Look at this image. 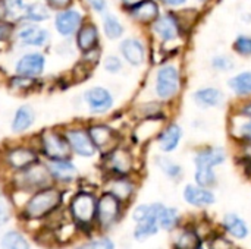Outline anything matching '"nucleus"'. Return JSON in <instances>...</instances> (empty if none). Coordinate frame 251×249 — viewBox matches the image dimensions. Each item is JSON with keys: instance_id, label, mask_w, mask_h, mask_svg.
<instances>
[{"instance_id": "obj_1", "label": "nucleus", "mask_w": 251, "mask_h": 249, "mask_svg": "<svg viewBox=\"0 0 251 249\" xmlns=\"http://www.w3.org/2000/svg\"><path fill=\"white\" fill-rule=\"evenodd\" d=\"M182 73L176 63L163 62L157 66L153 79V92L156 100L162 103H171L181 94Z\"/></svg>"}, {"instance_id": "obj_2", "label": "nucleus", "mask_w": 251, "mask_h": 249, "mask_svg": "<svg viewBox=\"0 0 251 249\" xmlns=\"http://www.w3.org/2000/svg\"><path fill=\"white\" fill-rule=\"evenodd\" d=\"M62 201H63V192L54 185L35 191L25 203L22 210V217L26 220L44 219L50 216L53 211H56L62 205Z\"/></svg>"}, {"instance_id": "obj_3", "label": "nucleus", "mask_w": 251, "mask_h": 249, "mask_svg": "<svg viewBox=\"0 0 251 249\" xmlns=\"http://www.w3.org/2000/svg\"><path fill=\"white\" fill-rule=\"evenodd\" d=\"M40 160L41 156L34 142L4 144L0 150V161L10 173L21 172Z\"/></svg>"}, {"instance_id": "obj_4", "label": "nucleus", "mask_w": 251, "mask_h": 249, "mask_svg": "<svg viewBox=\"0 0 251 249\" xmlns=\"http://www.w3.org/2000/svg\"><path fill=\"white\" fill-rule=\"evenodd\" d=\"M32 138L35 139L34 144L44 160H60L72 157L62 128H44L35 135H32Z\"/></svg>"}, {"instance_id": "obj_5", "label": "nucleus", "mask_w": 251, "mask_h": 249, "mask_svg": "<svg viewBox=\"0 0 251 249\" xmlns=\"http://www.w3.org/2000/svg\"><path fill=\"white\" fill-rule=\"evenodd\" d=\"M149 29L151 37L160 44V50H165L166 45L175 44L187 35V31L182 26L176 10L160 13L159 18L149 26Z\"/></svg>"}, {"instance_id": "obj_6", "label": "nucleus", "mask_w": 251, "mask_h": 249, "mask_svg": "<svg viewBox=\"0 0 251 249\" xmlns=\"http://www.w3.org/2000/svg\"><path fill=\"white\" fill-rule=\"evenodd\" d=\"M50 185H54L53 179L49 173L46 163L41 160L21 172L12 173V186L22 192L32 194Z\"/></svg>"}, {"instance_id": "obj_7", "label": "nucleus", "mask_w": 251, "mask_h": 249, "mask_svg": "<svg viewBox=\"0 0 251 249\" xmlns=\"http://www.w3.org/2000/svg\"><path fill=\"white\" fill-rule=\"evenodd\" d=\"M51 41V32L41 23H32L26 21L16 22L12 45L19 48H44Z\"/></svg>"}, {"instance_id": "obj_8", "label": "nucleus", "mask_w": 251, "mask_h": 249, "mask_svg": "<svg viewBox=\"0 0 251 249\" xmlns=\"http://www.w3.org/2000/svg\"><path fill=\"white\" fill-rule=\"evenodd\" d=\"M60 128L63 131L72 156L81 158H93L99 154L87 129V123H68Z\"/></svg>"}, {"instance_id": "obj_9", "label": "nucleus", "mask_w": 251, "mask_h": 249, "mask_svg": "<svg viewBox=\"0 0 251 249\" xmlns=\"http://www.w3.org/2000/svg\"><path fill=\"white\" fill-rule=\"evenodd\" d=\"M101 166L107 176H131L135 170V156L124 142L101 154Z\"/></svg>"}, {"instance_id": "obj_10", "label": "nucleus", "mask_w": 251, "mask_h": 249, "mask_svg": "<svg viewBox=\"0 0 251 249\" xmlns=\"http://www.w3.org/2000/svg\"><path fill=\"white\" fill-rule=\"evenodd\" d=\"M163 204L153 203V204H141L135 207L132 213V219L137 223V227L134 230V238L137 241H146L151 236H154L159 232V213L162 210Z\"/></svg>"}, {"instance_id": "obj_11", "label": "nucleus", "mask_w": 251, "mask_h": 249, "mask_svg": "<svg viewBox=\"0 0 251 249\" xmlns=\"http://www.w3.org/2000/svg\"><path fill=\"white\" fill-rule=\"evenodd\" d=\"M87 13L81 6H76L75 3L69 7L56 10L53 13V28L57 32L59 37L65 40L74 38L76 31L81 28L84 21L87 19Z\"/></svg>"}, {"instance_id": "obj_12", "label": "nucleus", "mask_w": 251, "mask_h": 249, "mask_svg": "<svg viewBox=\"0 0 251 249\" xmlns=\"http://www.w3.org/2000/svg\"><path fill=\"white\" fill-rule=\"evenodd\" d=\"M90 136L99 151V154H106L119 144H122V134L119 129L103 120H91L87 123Z\"/></svg>"}, {"instance_id": "obj_13", "label": "nucleus", "mask_w": 251, "mask_h": 249, "mask_svg": "<svg viewBox=\"0 0 251 249\" xmlns=\"http://www.w3.org/2000/svg\"><path fill=\"white\" fill-rule=\"evenodd\" d=\"M82 101L91 116H106L115 109V95L103 85L88 87L82 92Z\"/></svg>"}, {"instance_id": "obj_14", "label": "nucleus", "mask_w": 251, "mask_h": 249, "mask_svg": "<svg viewBox=\"0 0 251 249\" xmlns=\"http://www.w3.org/2000/svg\"><path fill=\"white\" fill-rule=\"evenodd\" d=\"M47 66V56L44 51L32 48L28 51H24L13 65V73L21 75V76H28V78H35L40 79Z\"/></svg>"}, {"instance_id": "obj_15", "label": "nucleus", "mask_w": 251, "mask_h": 249, "mask_svg": "<svg viewBox=\"0 0 251 249\" xmlns=\"http://www.w3.org/2000/svg\"><path fill=\"white\" fill-rule=\"evenodd\" d=\"M118 51L122 60L131 68H141L149 59V47L140 37L131 35L119 40Z\"/></svg>"}, {"instance_id": "obj_16", "label": "nucleus", "mask_w": 251, "mask_h": 249, "mask_svg": "<svg viewBox=\"0 0 251 249\" xmlns=\"http://www.w3.org/2000/svg\"><path fill=\"white\" fill-rule=\"evenodd\" d=\"M69 211H71L72 219L78 225L81 226L91 225L96 219L97 198L91 192L81 191L72 197L71 204H69Z\"/></svg>"}, {"instance_id": "obj_17", "label": "nucleus", "mask_w": 251, "mask_h": 249, "mask_svg": "<svg viewBox=\"0 0 251 249\" xmlns=\"http://www.w3.org/2000/svg\"><path fill=\"white\" fill-rule=\"evenodd\" d=\"M166 122H168V116L166 114L154 116V117H146V119L137 120V125L134 126V129L131 132L132 144L143 145V144H147L151 139H156V136L159 135L160 129L165 126Z\"/></svg>"}, {"instance_id": "obj_18", "label": "nucleus", "mask_w": 251, "mask_h": 249, "mask_svg": "<svg viewBox=\"0 0 251 249\" xmlns=\"http://www.w3.org/2000/svg\"><path fill=\"white\" fill-rule=\"evenodd\" d=\"M122 201H119L115 195L110 192H103L100 198L97 200V211L96 219L103 227H110L115 225L122 213Z\"/></svg>"}, {"instance_id": "obj_19", "label": "nucleus", "mask_w": 251, "mask_h": 249, "mask_svg": "<svg viewBox=\"0 0 251 249\" xmlns=\"http://www.w3.org/2000/svg\"><path fill=\"white\" fill-rule=\"evenodd\" d=\"M74 44H75V48L81 54L100 47L101 45V31H100L99 25L94 21H91L90 18H87L84 21V23L81 25V28L74 35Z\"/></svg>"}, {"instance_id": "obj_20", "label": "nucleus", "mask_w": 251, "mask_h": 249, "mask_svg": "<svg viewBox=\"0 0 251 249\" xmlns=\"http://www.w3.org/2000/svg\"><path fill=\"white\" fill-rule=\"evenodd\" d=\"M49 173L53 179V183L59 185H69L75 182L79 176V170L76 164L71 158H60V160H46L44 161Z\"/></svg>"}, {"instance_id": "obj_21", "label": "nucleus", "mask_w": 251, "mask_h": 249, "mask_svg": "<svg viewBox=\"0 0 251 249\" xmlns=\"http://www.w3.org/2000/svg\"><path fill=\"white\" fill-rule=\"evenodd\" d=\"M126 16L140 26H150L162 13L160 3L157 0H144L137 6L128 9Z\"/></svg>"}, {"instance_id": "obj_22", "label": "nucleus", "mask_w": 251, "mask_h": 249, "mask_svg": "<svg viewBox=\"0 0 251 249\" xmlns=\"http://www.w3.org/2000/svg\"><path fill=\"white\" fill-rule=\"evenodd\" d=\"M37 122V112L29 103L18 106L10 119V132L13 135H25Z\"/></svg>"}, {"instance_id": "obj_23", "label": "nucleus", "mask_w": 251, "mask_h": 249, "mask_svg": "<svg viewBox=\"0 0 251 249\" xmlns=\"http://www.w3.org/2000/svg\"><path fill=\"white\" fill-rule=\"evenodd\" d=\"M182 136L184 131L176 122H166L165 126L160 129L159 135L156 136V144L163 154H169L179 147Z\"/></svg>"}, {"instance_id": "obj_24", "label": "nucleus", "mask_w": 251, "mask_h": 249, "mask_svg": "<svg viewBox=\"0 0 251 249\" xmlns=\"http://www.w3.org/2000/svg\"><path fill=\"white\" fill-rule=\"evenodd\" d=\"M104 191L115 195L119 201L128 203L137 191V183L131 176H107Z\"/></svg>"}, {"instance_id": "obj_25", "label": "nucleus", "mask_w": 251, "mask_h": 249, "mask_svg": "<svg viewBox=\"0 0 251 249\" xmlns=\"http://www.w3.org/2000/svg\"><path fill=\"white\" fill-rule=\"evenodd\" d=\"M182 197L188 205L196 207V208H206L216 203V197L212 192V189L203 188L199 185H193V183H190L184 188Z\"/></svg>"}, {"instance_id": "obj_26", "label": "nucleus", "mask_w": 251, "mask_h": 249, "mask_svg": "<svg viewBox=\"0 0 251 249\" xmlns=\"http://www.w3.org/2000/svg\"><path fill=\"white\" fill-rule=\"evenodd\" d=\"M228 158L225 148L222 147H203L194 154V166L196 167H209L215 169L224 164Z\"/></svg>"}, {"instance_id": "obj_27", "label": "nucleus", "mask_w": 251, "mask_h": 249, "mask_svg": "<svg viewBox=\"0 0 251 249\" xmlns=\"http://www.w3.org/2000/svg\"><path fill=\"white\" fill-rule=\"evenodd\" d=\"M191 98L200 109H215V107H219L224 104L225 94L219 88L203 87V88L196 90L193 92Z\"/></svg>"}, {"instance_id": "obj_28", "label": "nucleus", "mask_w": 251, "mask_h": 249, "mask_svg": "<svg viewBox=\"0 0 251 249\" xmlns=\"http://www.w3.org/2000/svg\"><path fill=\"white\" fill-rule=\"evenodd\" d=\"M53 10L44 0H31L26 1L22 21L32 22V23H44L53 18Z\"/></svg>"}, {"instance_id": "obj_29", "label": "nucleus", "mask_w": 251, "mask_h": 249, "mask_svg": "<svg viewBox=\"0 0 251 249\" xmlns=\"http://www.w3.org/2000/svg\"><path fill=\"white\" fill-rule=\"evenodd\" d=\"M101 32L109 41H119L125 35V25L112 12H104L101 15Z\"/></svg>"}, {"instance_id": "obj_30", "label": "nucleus", "mask_w": 251, "mask_h": 249, "mask_svg": "<svg viewBox=\"0 0 251 249\" xmlns=\"http://www.w3.org/2000/svg\"><path fill=\"white\" fill-rule=\"evenodd\" d=\"M222 227L225 230L226 235L232 236L234 239H246L250 233L249 230V226L247 223L235 213H228L224 216V220H222Z\"/></svg>"}, {"instance_id": "obj_31", "label": "nucleus", "mask_w": 251, "mask_h": 249, "mask_svg": "<svg viewBox=\"0 0 251 249\" xmlns=\"http://www.w3.org/2000/svg\"><path fill=\"white\" fill-rule=\"evenodd\" d=\"M203 241L199 236L194 226H184L178 229L174 238V249H197L201 247Z\"/></svg>"}, {"instance_id": "obj_32", "label": "nucleus", "mask_w": 251, "mask_h": 249, "mask_svg": "<svg viewBox=\"0 0 251 249\" xmlns=\"http://www.w3.org/2000/svg\"><path fill=\"white\" fill-rule=\"evenodd\" d=\"M40 79L35 78H28V76H21V75H10L6 81V87L10 92L19 94V95H28L37 90Z\"/></svg>"}, {"instance_id": "obj_33", "label": "nucleus", "mask_w": 251, "mask_h": 249, "mask_svg": "<svg viewBox=\"0 0 251 249\" xmlns=\"http://www.w3.org/2000/svg\"><path fill=\"white\" fill-rule=\"evenodd\" d=\"M228 87L240 98L251 97V70H244L231 76L228 81Z\"/></svg>"}, {"instance_id": "obj_34", "label": "nucleus", "mask_w": 251, "mask_h": 249, "mask_svg": "<svg viewBox=\"0 0 251 249\" xmlns=\"http://www.w3.org/2000/svg\"><path fill=\"white\" fill-rule=\"evenodd\" d=\"M132 114H134L135 120L166 114L165 113V103H162L159 100H150V101L138 103L132 107Z\"/></svg>"}, {"instance_id": "obj_35", "label": "nucleus", "mask_w": 251, "mask_h": 249, "mask_svg": "<svg viewBox=\"0 0 251 249\" xmlns=\"http://www.w3.org/2000/svg\"><path fill=\"white\" fill-rule=\"evenodd\" d=\"M154 161H156V166L162 170V173H163L166 178H169V179H172V181H179V179L182 178V175H184L182 166L178 164V163H176L175 160H172L171 157L162 154V156H157V157L154 158Z\"/></svg>"}, {"instance_id": "obj_36", "label": "nucleus", "mask_w": 251, "mask_h": 249, "mask_svg": "<svg viewBox=\"0 0 251 249\" xmlns=\"http://www.w3.org/2000/svg\"><path fill=\"white\" fill-rule=\"evenodd\" d=\"M159 227L168 232H172L179 227L181 225V216L179 211L174 207H166L163 205L160 213H159Z\"/></svg>"}, {"instance_id": "obj_37", "label": "nucleus", "mask_w": 251, "mask_h": 249, "mask_svg": "<svg viewBox=\"0 0 251 249\" xmlns=\"http://www.w3.org/2000/svg\"><path fill=\"white\" fill-rule=\"evenodd\" d=\"M194 181H196V185L212 189V188L216 186V183H218V176H216V173H215V169H209V167H196Z\"/></svg>"}, {"instance_id": "obj_38", "label": "nucleus", "mask_w": 251, "mask_h": 249, "mask_svg": "<svg viewBox=\"0 0 251 249\" xmlns=\"http://www.w3.org/2000/svg\"><path fill=\"white\" fill-rule=\"evenodd\" d=\"M100 63H101L104 72H107V73H110V75H118V73H121L122 69H124V65H125V62L122 60V57H121L119 54H113V53L103 56Z\"/></svg>"}, {"instance_id": "obj_39", "label": "nucleus", "mask_w": 251, "mask_h": 249, "mask_svg": "<svg viewBox=\"0 0 251 249\" xmlns=\"http://www.w3.org/2000/svg\"><path fill=\"white\" fill-rule=\"evenodd\" d=\"M1 249H29V245L21 233L9 232L1 239Z\"/></svg>"}, {"instance_id": "obj_40", "label": "nucleus", "mask_w": 251, "mask_h": 249, "mask_svg": "<svg viewBox=\"0 0 251 249\" xmlns=\"http://www.w3.org/2000/svg\"><path fill=\"white\" fill-rule=\"evenodd\" d=\"M7 9V16L10 21L13 22H19L22 21L24 16V10L26 6V0H3Z\"/></svg>"}, {"instance_id": "obj_41", "label": "nucleus", "mask_w": 251, "mask_h": 249, "mask_svg": "<svg viewBox=\"0 0 251 249\" xmlns=\"http://www.w3.org/2000/svg\"><path fill=\"white\" fill-rule=\"evenodd\" d=\"M210 66L216 72H231L235 68V62L228 54H216L212 57Z\"/></svg>"}, {"instance_id": "obj_42", "label": "nucleus", "mask_w": 251, "mask_h": 249, "mask_svg": "<svg viewBox=\"0 0 251 249\" xmlns=\"http://www.w3.org/2000/svg\"><path fill=\"white\" fill-rule=\"evenodd\" d=\"M232 50L241 57H251V35H237V38L232 43Z\"/></svg>"}, {"instance_id": "obj_43", "label": "nucleus", "mask_w": 251, "mask_h": 249, "mask_svg": "<svg viewBox=\"0 0 251 249\" xmlns=\"http://www.w3.org/2000/svg\"><path fill=\"white\" fill-rule=\"evenodd\" d=\"M232 132L235 139L240 141V144H251V117H243L241 123Z\"/></svg>"}, {"instance_id": "obj_44", "label": "nucleus", "mask_w": 251, "mask_h": 249, "mask_svg": "<svg viewBox=\"0 0 251 249\" xmlns=\"http://www.w3.org/2000/svg\"><path fill=\"white\" fill-rule=\"evenodd\" d=\"M15 28H16V22L10 19L0 21V44L1 45H12Z\"/></svg>"}, {"instance_id": "obj_45", "label": "nucleus", "mask_w": 251, "mask_h": 249, "mask_svg": "<svg viewBox=\"0 0 251 249\" xmlns=\"http://www.w3.org/2000/svg\"><path fill=\"white\" fill-rule=\"evenodd\" d=\"M207 242H209V249H235L232 241L226 238L225 235L215 233L213 236L207 239Z\"/></svg>"}, {"instance_id": "obj_46", "label": "nucleus", "mask_w": 251, "mask_h": 249, "mask_svg": "<svg viewBox=\"0 0 251 249\" xmlns=\"http://www.w3.org/2000/svg\"><path fill=\"white\" fill-rule=\"evenodd\" d=\"M87 9L93 13L103 15L109 9V0H84Z\"/></svg>"}, {"instance_id": "obj_47", "label": "nucleus", "mask_w": 251, "mask_h": 249, "mask_svg": "<svg viewBox=\"0 0 251 249\" xmlns=\"http://www.w3.org/2000/svg\"><path fill=\"white\" fill-rule=\"evenodd\" d=\"M78 249H115V245L110 239L107 238H101L97 241H91L88 244H84L82 247H79Z\"/></svg>"}, {"instance_id": "obj_48", "label": "nucleus", "mask_w": 251, "mask_h": 249, "mask_svg": "<svg viewBox=\"0 0 251 249\" xmlns=\"http://www.w3.org/2000/svg\"><path fill=\"white\" fill-rule=\"evenodd\" d=\"M10 219V205L7 198L0 192V226L6 225Z\"/></svg>"}, {"instance_id": "obj_49", "label": "nucleus", "mask_w": 251, "mask_h": 249, "mask_svg": "<svg viewBox=\"0 0 251 249\" xmlns=\"http://www.w3.org/2000/svg\"><path fill=\"white\" fill-rule=\"evenodd\" d=\"M49 7L56 12V10H60V9H65V7H69L75 3V0H44Z\"/></svg>"}, {"instance_id": "obj_50", "label": "nucleus", "mask_w": 251, "mask_h": 249, "mask_svg": "<svg viewBox=\"0 0 251 249\" xmlns=\"http://www.w3.org/2000/svg\"><path fill=\"white\" fill-rule=\"evenodd\" d=\"M237 113H238V116H241V117H247V119H250L251 117V97L249 98H246L240 106H238V109H237Z\"/></svg>"}, {"instance_id": "obj_51", "label": "nucleus", "mask_w": 251, "mask_h": 249, "mask_svg": "<svg viewBox=\"0 0 251 249\" xmlns=\"http://www.w3.org/2000/svg\"><path fill=\"white\" fill-rule=\"evenodd\" d=\"M160 3V6H166L169 9H178L182 7L188 0H157Z\"/></svg>"}, {"instance_id": "obj_52", "label": "nucleus", "mask_w": 251, "mask_h": 249, "mask_svg": "<svg viewBox=\"0 0 251 249\" xmlns=\"http://www.w3.org/2000/svg\"><path fill=\"white\" fill-rule=\"evenodd\" d=\"M141 1H144V0H116V3L121 6V9H122L124 12H126L128 9L137 6V4L141 3Z\"/></svg>"}, {"instance_id": "obj_53", "label": "nucleus", "mask_w": 251, "mask_h": 249, "mask_svg": "<svg viewBox=\"0 0 251 249\" xmlns=\"http://www.w3.org/2000/svg\"><path fill=\"white\" fill-rule=\"evenodd\" d=\"M4 19H9V16H7V9H6L4 1L0 0V21H4Z\"/></svg>"}, {"instance_id": "obj_54", "label": "nucleus", "mask_w": 251, "mask_h": 249, "mask_svg": "<svg viewBox=\"0 0 251 249\" xmlns=\"http://www.w3.org/2000/svg\"><path fill=\"white\" fill-rule=\"evenodd\" d=\"M246 172H247V175L251 178V160H246Z\"/></svg>"}, {"instance_id": "obj_55", "label": "nucleus", "mask_w": 251, "mask_h": 249, "mask_svg": "<svg viewBox=\"0 0 251 249\" xmlns=\"http://www.w3.org/2000/svg\"><path fill=\"white\" fill-rule=\"evenodd\" d=\"M197 1H199V3H209L210 0H197Z\"/></svg>"}, {"instance_id": "obj_56", "label": "nucleus", "mask_w": 251, "mask_h": 249, "mask_svg": "<svg viewBox=\"0 0 251 249\" xmlns=\"http://www.w3.org/2000/svg\"><path fill=\"white\" fill-rule=\"evenodd\" d=\"M197 249H203V248H201V247H200V248H197Z\"/></svg>"}]
</instances>
